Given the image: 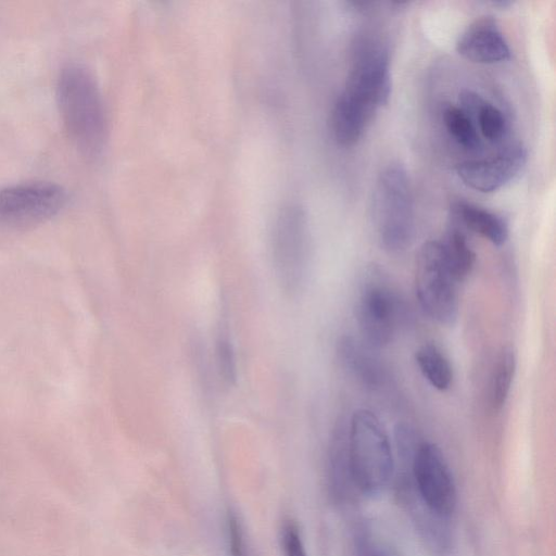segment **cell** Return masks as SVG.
<instances>
[{"label":"cell","instance_id":"3","mask_svg":"<svg viewBox=\"0 0 556 556\" xmlns=\"http://www.w3.org/2000/svg\"><path fill=\"white\" fill-rule=\"evenodd\" d=\"M406 169L391 163L378 175L372 199V225L388 252L404 251L414 233V201Z\"/></svg>","mask_w":556,"mask_h":556},{"label":"cell","instance_id":"13","mask_svg":"<svg viewBox=\"0 0 556 556\" xmlns=\"http://www.w3.org/2000/svg\"><path fill=\"white\" fill-rule=\"evenodd\" d=\"M339 363L357 382L369 389L382 387L387 379L383 364L362 339L342 336L337 342Z\"/></svg>","mask_w":556,"mask_h":556},{"label":"cell","instance_id":"10","mask_svg":"<svg viewBox=\"0 0 556 556\" xmlns=\"http://www.w3.org/2000/svg\"><path fill=\"white\" fill-rule=\"evenodd\" d=\"M526 161L525 148L514 144L493 156L462 162L456 165L455 170L468 188L489 193L509 182L521 170Z\"/></svg>","mask_w":556,"mask_h":556},{"label":"cell","instance_id":"11","mask_svg":"<svg viewBox=\"0 0 556 556\" xmlns=\"http://www.w3.org/2000/svg\"><path fill=\"white\" fill-rule=\"evenodd\" d=\"M399 491L424 544L437 555L447 553L451 546L448 519L432 511L421 501L416 492L409 469L399 477Z\"/></svg>","mask_w":556,"mask_h":556},{"label":"cell","instance_id":"9","mask_svg":"<svg viewBox=\"0 0 556 556\" xmlns=\"http://www.w3.org/2000/svg\"><path fill=\"white\" fill-rule=\"evenodd\" d=\"M273 264L281 290L299 294L309 274V252L306 231L296 216H283L277 224L273 241Z\"/></svg>","mask_w":556,"mask_h":556},{"label":"cell","instance_id":"5","mask_svg":"<svg viewBox=\"0 0 556 556\" xmlns=\"http://www.w3.org/2000/svg\"><path fill=\"white\" fill-rule=\"evenodd\" d=\"M458 283L439 240L425 242L415 264V292L424 313L440 325H453L458 316Z\"/></svg>","mask_w":556,"mask_h":556},{"label":"cell","instance_id":"15","mask_svg":"<svg viewBox=\"0 0 556 556\" xmlns=\"http://www.w3.org/2000/svg\"><path fill=\"white\" fill-rule=\"evenodd\" d=\"M451 214L452 223L465 231L479 235L496 247L503 245L508 238V224L501 215L471 202H453Z\"/></svg>","mask_w":556,"mask_h":556},{"label":"cell","instance_id":"4","mask_svg":"<svg viewBox=\"0 0 556 556\" xmlns=\"http://www.w3.org/2000/svg\"><path fill=\"white\" fill-rule=\"evenodd\" d=\"M404 303L389 277L377 266L363 274L355 305L362 340L374 349L387 346L404 317Z\"/></svg>","mask_w":556,"mask_h":556},{"label":"cell","instance_id":"24","mask_svg":"<svg viewBox=\"0 0 556 556\" xmlns=\"http://www.w3.org/2000/svg\"><path fill=\"white\" fill-rule=\"evenodd\" d=\"M281 546L285 556H306L299 529L292 521H286L282 526Z\"/></svg>","mask_w":556,"mask_h":556},{"label":"cell","instance_id":"16","mask_svg":"<svg viewBox=\"0 0 556 556\" xmlns=\"http://www.w3.org/2000/svg\"><path fill=\"white\" fill-rule=\"evenodd\" d=\"M328 470L333 493L336 496H344L350 491L353 480L349 459L348 425L342 420L336 425L331 434Z\"/></svg>","mask_w":556,"mask_h":556},{"label":"cell","instance_id":"14","mask_svg":"<svg viewBox=\"0 0 556 556\" xmlns=\"http://www.w3.org/2000/svg\"><path fill=\"white\" fill-rule=\"evenodd\" d=\"M375 112L344 92H340L331 111V131L334 140L343 147H351L364 135Z\"/></svg>","mask_w":556,"mask_h":556},{"label":"cell","instance_id":"23","mask_svg":"<svg viewBox=\"0 0 556 556\" xmlns=\"http://www.w3.org/2000/svg\"><path fill=\"white\" fill-rule=\"evenodd\" d=\"M227 531L230 556H250L242 525L235 514L228 516Z\"/></svg>","mask_w":556,"mask_h":556},{"label":"cell","instance_id":"25","mask_svg":"<svg viewBox=\"0 0 556 556\" xmlns=\"http://www.w3.org/2000/svg\"><path fill=\"white\" fill-rule=\"evenodd\" d=\"M372 556H380V555H372Z\"/></svg>","mask_w":556,"mask_h":556},{"label":"cell","instance_id":"12","mask_svg":"<svg viewBox=\"0 0 556 556\" xmlns=\"http://www.w3.org/2000/svg\"><path fill=\"white\" fill-rule=\"evenodd\" d=\"M456 50L463 58L482 64L500 63L510 58L508 42L493 16L473 21L458 37Z\"/></svg>","mask_w":556,"mask_h":556},{"label":"cell","instance_id":"17","mask_svg":"<svg viewBox=\"0 0 556 556\" xmlns=\"http://www.w3.org/2000/svg\"><path fill=\"white\" fill-rule=\"evenodd\" d=\"M439 242L453 276L458 282L465 280L471 273L476 260L466 231L452 223Z\"/></svg>","mask_w":556,"mask_h":556},{"label":"cell","instance_id":"19","mask_svg":"<svg viewBox=\"0 0 556 556\" xmlns=\"http://www.w3.org/2000/svg\"><path fill=\"white\" fill-rule=\"evenodd\" d=\"M517 361L511 346H503L494 362L490 383V401L494 408H502L510 393Z\"/></svg>","mask_w":556,"mask_h":556},{"label":"cell","instance_id":"2","mask_svg":"<svg viewBox=\"0 0 556 556\" xmlns=\"http://www.w3.org/2000/svg\"><path fill=\"white\" fill-rule=\"evenodd\" d=\"M348 447L354 486L369 497L382 494L393 477L394 459L387 431L371 410L359 408L351 416Z\"/></svg>","mask_w":556,"mask_h":556},{"label":"cell","instance_id":"20","mask_svg":"<svg viewBox=\"0 0 556 556\" xmlns=\"http://www.w3.org/2000/svg\"><path fill=\"white\" fill-rule=\"evenodd\" d=\"M443 124L450 136L468 151L480 150L482 142L472 118L460 108L447 105L442 112Z\"/></svg>","mask_w":556,"mask_h":556},{"label":"cell","instance_id":"6","mask_svg":"<svg viewBox=\"0 0 556 556\" xmlns=\"http://www.w3.org/2000/svg\"><path fill=\"white\" fill-rule=\"evenodd\" d=\"M66 190L50 181H27L0 190V227L21 229L40 225L66 205Z\"/></svg>","mask_w":556,"mask_h":556},{"label":"cell","instance_id":"7","mask_svg":"<svg viewBox=\"0 0 556 556\" xmlns=\"http://www.w3.org/2000/svg\"><path fill=\"white\" fill-rule=\"evenodd\" d=\"M343 91L372 112L388 103L391 94L390 59L381 41L368 36L357 38Z\"/></svg>","mask_w":556,"mask_h":556},{"label":"cell","instance_id":"22","mask_svg":"<svg viewBox=\"0 0 556 556\" xmlns=\"http://www.w3.org/2000/svg\"><path fill=\"white\" fill-rule=\"evenodd\" d=\"M215 356L219 377L227 386H233L237 381V359L233 346L227 338L217 339Z\"/></svg>","mask_w":556,"mask_h":556},{"label":"cell","instance_id":"18","mask_svg":"<svg viewBox=\"0 0 556 556\" xmlns=\"http://www.w3.org/2000/svg\"><path fill=\"white\" fill-rule=\"evenodd\" d=\"M416 364L428 383L438 391L447 390L453 381L451 363L433 342H426L415 353Z\"/></svg>","mask_w":556,"mask_h":556},{"label":"cell","instance_id":"1","mask_svg":"<svg viewBox=\"0 0 556 556\" xmlns=\"http://www.w3.org/2000/svg\"><path fill=\"white\" fill-rule=\"evenodd\" d=\"M56 103L65 129L87 157H97L105 141V115L98 86L81 65L62 67L56 80Z\"/></svg>","mask_w":556,"mask_h":556},{"label":"cell","instance_id":"8","mask_svg":"<svg viewBox=\"0 0 556 556\" xmlns=\"http://www.w3.org/2000/svg\"><path fill=\"white\" fill-rule=\"evenodd\" d=\"M417 494L435 514L450 518L457 502L456 485L450 466L438 445L420 442L410 463Z\"/></svg>","mask_w":556,"mask_h":556},{"label":"cell","instance_id":"21","mask_svg":"<svg viewBox=\"0 0 556 556\" xmlns=\"http://www.w3.org/2000/svg\"><path fill=\"white\" fill-rule=\"evenodd\" d=\"M472 105L467 114L470 117L476 114L480 132L484 139L492 143L502 141L507 131V122L502 111L480 96Z\"/></svg>","mask_w":556,"mask_h":556}]
</instances>
